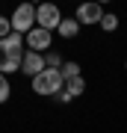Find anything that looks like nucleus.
I'll return each mask as SVG.
<instances>
[{
  "label": "nucleus",
  "mask_w": 127,
  "mask_h": 133,
  "mask_svg": "<svg viewBox=\"0 0 127 133\" xmlns=\"http://www.w3.org/2000/svg\"><path fill=\"white\" fill-rule=\"evenodd\" d=\"M77 21L83 24H101V18H104V9H101V3H80L77 6Z\"/></svg>",
  "instance_id": "423d86ee"
},
{
  "label": "nucleus",
  "mask_w": 127,
  "mask_h": 133,
  "mask_svg": "<svg viewBox=\"0 0 127 133\" xmlns=\"http://www.w3.org/2000/svg\"><path fill=\"white\" fill-rule=\"evenodd\" d=\"M101 30H104V33H115V30H118V18L109 15V12H104V18H101Z\"/></svg>",
  "instance_id": "9b49d317"
},
{
  "label": "nucleus",
  "mask_w": 127,
  "mask_h": 133,
  "mask_svg": "<svg viewBox=\"0 0 127 133\" xmlns=\"http://www.w3.org/2000/svg\"><path fill=\"white\" fill-rule=\"evenodd\" d=\"M59 24H62L59 6H53V3L36 6V27H42V30H47V33H53V30H59Z\"/></svg>",
  "instance_id": "7ed1b4c3"
},
{
  "label": "nucleus",
  "mask_w": 127,
  "mask_h": 133,
  "mask_svg": "<svg viewBox=\"0 0 127 133\" xmlns=\"http://www.w3.org/2000/svg\"><path fill=\"white\" fill-rule=\"evenodd\" d=\"M86 92V80H83V74L80 77H71V80H65V89H62V95H56L62 104H68V101H74V98H80Z\"/></svg>",
  "instance_id": "0eeeda50"
},
{
  "label": "nucleus",
  "mask_w": 127,
  "mask_h": 133,
  "mask_svg": "<svg viewBox=\"0 0 127 133\" xmlns=\"http://www.w3.org/2000/svg\"><path fill=\"white\" fill-rule=\"evenodd\" d=\"M56 33H59L62 38H74V36H80V21H77V18H62V24H59Z\"/></svg>",
  "instance_id": "1a4fd4ad"
},
{
  "label": "nucleus",
  "mask_w": 127,
  "mask_h": 133,
  "mask_svg": "<svg viewBox=\"0 0 127 133\" xmlns=\"http://www.w3.org/2000/svg\"><path fill=\"white\" fill-rule=\"evenodd\" d=\"M44 65H47V68H56V71H59V68H62V56H59L56 50H47V56H44Z\"/></svg>",
  "instance_id": "ddd939ff"
},
{
  "label": "nucleus",
  "mask_w": 127,
  "mask_h": 133,
  "mask_svg": "<svg viewBox=\"0 0 127 133\" xmlns=\"http://www.w3.org/2000/svg\"><path fill=\"white\" fill-rule=\"evenodd\" d=\"M12 95V83H9V77L6 74H0V104H6Z\"/></svg>",
  "instance_id": "f8f14e48"
},
{
  "label": "nucleus",
  "mask_w": 127,
  "mask_h": 133,
  "mask_svg": "<svg viewBox=\"0 0 127 133\" xmlns=\"http://www.w3.org/2000/svg\"><path fill=\"white\" fill-rule=\"evenodd\" d=\"M9 36H12V21L6 18V15H0V42L9 38Z\"/></svg>",
  "instance_id": "4468645a"
},
{
  "label": "nucleus",
  "mask_w": 127,
  "mask_h": 133,
  "mask_svg": "<svg viewBox=\"0 0 127 133\" xmlns=\"http://www.w3.org/2000/svg\"><path fill=\"white\" fill-rule=\"evenodd\" d=\"M65 89V77H62L56 68H44L38 77H33V92L36 95H62Z\"/></svg>",
  "instance_id": "f257e3e1"
},
{
  "label": "nucleus",
  "mask_w": 127,
  "mask_h": 133,
  "mask_svg": "<svg viewBox=\"0 0 127 133\" xmlns=\"http://www.w3.org/2000/svg\"><path fill=\"white\" fill-rule=\"evenodd\" d=\"M12 33H21V36H27L30 30H36V6H30V3H21L18 9L12 12Z\"/></svg>",
  "instance_id": "f03ea898"
},
{
  "label": "nucleus",
  "mask_w": 127,
  "mask_h": 133,
  "mask_svg": "<svg viewBox=\"0 0 127 133\" xmlns=\"http://www.w3.org/2000/svg\"><path fill=\"white\" fill-rule=\"evenodd\" d=\"M24 44H27L33 53H44V50L53 44V33H47V30L36 27V30H30V33L24 36Z\"/></svg>",
  "instance_id": "20e7f679"
},
{
  "label": "nucleus",
  "mask_w": 127,
  "mask_h": 133,
  "mask_svg": "<svg viewBox=\"0 0 127 133\" xmlns=\"http://www.w3.org/2000/svg\"><path fill=\"white\" fill-rule=\"evenodd\" d=\"M124 68H127V62H124Z\"/></svg>",
  "instance_id": "2eb2a0df"
},
{
  "label": "nucleus",
  "mask_w": 127,
  "mask_h": 133,
  "mask_svg": "<svg viewBox=\"0 0 127 133\" xmlns=\"http://www.w3.org/2000/svg\"><path fill=\"white\" fill-rule=\"evenodd\" d=\"M21 59L24 56H12L9 48H6L3 42H0V74H15V71H21Z\"/></svg>",
  "instance_id": "6e6552de"
},
{
  "label": "nucleus",
  "mask_w": 127,
  "mask_h": 133,
  "mask_svg": "<svg viewBox=\"0 0 127 133\" xmlns=\"http://www.w3.org/2000/svg\"><path fill=\"white\" fill-rule=\"evenodd\" d=\"M59 74L65 77V80H71V77H80V62H62Z\"/></svg>",
  "instance_id": "9d476101"
},
{
  "label": "nucleus",
  "mask_w": 127,
  "mask_h": 133,
  "mask_svg": "<svg viewBox=\"0 0 127 133\" xmlns=\"http://www.w3.org/2000/svg\"><path fill=\"white\" fill-rule=\"evenodd\" d=\"M44 53H33V50H27L24 53V59H21V74H27V77H38L44 71Z\"/></svg>",
  "instance_id": "39448f33"
}]
</instances>
